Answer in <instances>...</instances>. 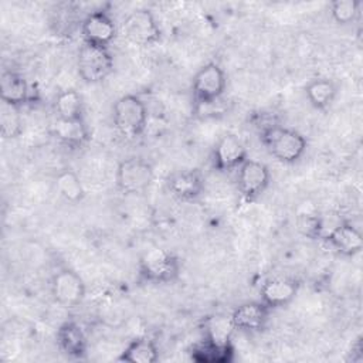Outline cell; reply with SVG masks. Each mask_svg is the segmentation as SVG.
Listing matches in <instances>:
<instances>
[{"label": "cell", "instance_id": "484cf974", "mask_svg": "<svg viewBox=\"0 0 363 363\" xmlns=\"http://www.w3.org/2000/svg\"><path fill=\"white\" fill-rule=\"evenodd\" d=\"M360 6L357 0H335L330 3V16L335 23L346 26L359 17Z\"/></svg>", "mask_w": 363, "mask_h": 363}, {"label": "cell", "instance_id": "44dd1931", "mask_svg": "<svg viewBox=\"0 0 363 363\" xmlns=\"http://www.w3.org/2000/svg\"><path fill=\"white\" fill-rule=\"evenodd\" d=\"M305 95L315 109L323 111L333 104L337 95V85L329 78H313L306 84Z\"/></svg>", "mask_w": 363, "mask_h": 363}, {"label": "cell", "instance_id": "d6986e66", "mask_svg": "<svg viewBox=\"0 0 363 363\" xmlns=\"http://www.w3.org/2000/svg\"><path fill=\"white\" fill-rule=\"evenodd\" d=\"M118 360L126 363H156L159 360V347L150 337L139 336L125 346Z\"/></svg>", "mask_w": 363, "mask_h": 363}, {"label": "cell", "instance_id": "7a4b0ae2", "mask_svg": "<svg viewBox=\"0 0 363 363\" xmlns=\"http://www.w3.org/2000/svg\"><path fill=\"white\" fill-rule=\"evenodd\" d=\"M182 264L170 250L152 247L146 250L138 262L139 278L149 284H169L179 278Z\"/></svg>", "mask_w": 363, "mask_h": 363}, {"label": "cell", "instance_id": "277c9868", "mask_svg": "<svg viewBox=\"0 0 363 363\" xmlns=\"http://www.w3.org/2000/svg\"><path fill=\"white\" fill-rule=\"evenodd\" d=\"M115 67L113 57L108 47H98L84 43L77 55V69L82 81L98 84L106 79Z\"/></svg>", "mask_w": 363, "mask_h": 363}, {"label": "cell", "instance_id": "7c38bea8", "mask_svg": "<svg viewBox=\"0 0 363 363\" xmlns=\"http://www.w3.org/2000/svg\"><path fill=\"white\" fill-rule=\"evenodd\" d=\"M271 309L261 301H250L240 303L230 315L231 323L240 332H258L262 330L269 319Z\"/></svg>", "mask_w": 363, "mask_h": 363}, {"label": "cell", "instance_id": "8992f818", "mask_svg": "<svg viewBox=\"0 0 363 363\" xmlns=\"http://www.w3.org/2000/svg\"><path fill=\"white\" fill-rule=\"evenodd\" d=\"M155 177L153 167L149 162L140 157H129L119 162L116 167V187L123 194L145 193Z\"/></svg>", "mask_w": 363, "mask_h": 363}, {"label": "cell", "instance_id": "9a60e30c", "mask_svg": "<svg viewBox=\"0 0 363 363\" xmlns=\"http://www.w3.org/2000/svg\"><path fill=\"white\" fill-rule=\"evenodd\" d=\"M335 251L342 255L353 257L359 254L363 248V237L359 228L352 223L340 221L337 223L323 238Z\"/></svg>", "mask_w": 363, "mask_h": 363}, {"label": "cell", "instance_id": "d4e9b609", "mask_svg": "<svg viewBox=\"0 0 363 363\" xmlns=\"http://www.w3.org/2000/svg\"><path fill=\"white\" fill-rule=\"evenodd\" d=\"M0 132L4 139H14L21 135L23 121L20 115V108L1 102Z\"/></svg>", "mask_w": 363, "mask_h": 363}, {"label": "cell", "instance_id": "e0dca14e", "mask_svg": "<svg viewBox=\"0 0 363 363\" xmlns=\"http://www.w3.org/2000/svg\"><path fill=\"white\" fill-rule=\"evenodd\" d=\"M1 102L21 108L30 99V86L26 78L13 71H3L0 79Z\"/></svg>", "mask_w": 363, "mask_h": 363}, {"label": "cell", "instance_id": "3957f363", "mask_svg": "<svg viewBox=\"0 0 363 363\" xmlns=\"http://www.w3.org/2000/svg\"><path fill=\"white\" fill-rule=\"evenodd\" d=\"M112 119L116 130L122 136L128 139L138 138L145 132L147 125L146 104L138 95H122L112 106Z\"/></svg>", "mask_w": 363, "mask_h": 363}, {"label": "cell", "instance_id": "8fae6325", "mask_svg": "<svg viewBox=\"0 0 363 363\" xmlns=\"http://www.w3.org/2000/svg\"><path fill=\"white\" fill-rule=\"evenodd\" d=\"M247 159L244 143L233 133L223 135L213 150V167L221 173L237 170Z\"/></svg>", "mask_w": 363, "mask_h": 363}, {"label": "cell", "instance_id": "52a82bcc", "mask_svg": "<svg viewBox=\"0 0 363 363\" xmlns=\"http://www.w3.org/2000/svg\"><path fill=\"white\" fill-rule=\"evenodd\" d=\"M123 31L130 43L140 47L153 45L162 37L160 27L152 11L147 9L130 11L123 20Z\"/></svg>", "mask_w": 363, "mask_h": 363}, {"label": "cell", "instance_id": "7402d4cb", "mask_svg": "<svg viewBox=\"0 0 363 363\" xmlns=\"http://www.w3.org/2000/svg\"><path fill=\"white\" fill-rule=\"evenodd\" d=\"M54 109L60 119H84V104L75 89H62L57 94Z\"/></svg>", "mask_w": 363, "mask_h": 363}, {"label": "cell", "instance_id": "6da1fadb", "mask_svg": "<svg viewBox=\"0 0 363 363\" xmlns=\"http://www.w3.org/2000/svg\"><path fill=\"white\" fill-rule=\"evenodd\" d=\"M259 139L271 156L286 164L298 162L308 147V140L302 133L281 125L259 130Z\"/></svg>", "mask_w": 363, "mask_h": 363}, {"label": "cell", "instance_id": "30bf717a", "mask_svg": "<svg viewBox=\"0 0 363 363\" xmlns=\"http://www.w3.org/2000/svg\"><path fill=\"white\" fill-rule=\"evenodd\" d=\"M81 34L86 44L109 47L116 37V24L108 11L94 10L82 20Z\"/></svg>", "mask_w": 363, "mask_h": 363}, {"label": "cell", "instance_id": "2e32d148", "mask_svg": "<svg viewBox=\"0 0 363 363\" xmlns=\"http://www.w3.org/2000/svg\"><path fill=\"white\" fill-rule=\"evenodd\" d=\"M57 343L68 357L84 359L86 356L88 340L77 322L67 320L57 329Z\"/></svg>", "mask_w": 363, "mask_h": 363}, {"label": "cell", "instance_id": "ac0fdd59", "mask_svg": "<svg viewBox=\"0 0 363 363\" xmlns=\"http://www.w3.org/2000/svg\"><path fill=\"white\" fill-rule=\"evenodd\" d=\"M52 135L69 147H81L89 140V130L84 119H60L52 123Z\"/></svg>", "mask_w": 363, "mask_h": 363}, {"label": "cell", "instance_id": "5b68a950", "mask_svg": "<svg viewBox=\"0 0 363 363\" xmlns=\"http://www.w3.org/2000/svg\"><path fill=\"white\" fill-rule=\"evenodd\" d=\"M227 86V77L220 64L211 61L204 64L193 77L191 94L194 106L211 104L223 98Z\"/></svg>", "mask_w": 363, "mask_h": 363}, {"label": "cell", "instance_id": "ba28073f", "mask_svg": "<svg viewBox=\"0 0 363 363\" xmlns=\"http://www.w3.org/2000/svg\"><path fill=\"white\" fill-rule=\"evenodd\" d=\"M269 182L271 172L268 166L259 160L247 159L237 169V187L247 201L257 200L267 190Z\"/></svg>", "mask_w": 363, "mask_h": 363}, {"label": "cell", "instance_id": "9c48e42d", "mask_svg": "<svg viewBox=\"0 0 363 363\" xmlns=\"http://www.w3.org/2000/svg\"><path fill=\"white\" fill-rule=\"evenodd\" d=\"M51 294L57 303L65 308L78 306L86 294L84 279L72 269H60L51 281Z\"/></svg>", "mask_w": 363, "mask_h": 363}, {"label": "cell", "instance_id": "4fadbf2b", "mask_svg": "<svg viewBox=\"0 0 363 363\" xmlns=\"http://www.w3.org/2000/svg\"><path fill=\"white\" fill-rule=\"evenodd\" d=\"M299 289V284L286 277H275L267 279L261 289H259V296L261 302L268 306L269 309H278L289 305Z\"/></svg>", "mask_w": 363, "mask_h": 363}, {"label": "cell", "instance_id": "603a6c76", "mask_svg": "<svg viewBox=\"0 0 363 363\" xmlns=\"http://www.w3.org/2000/svg\"><path fill=\"white\" fill-rule=\"evenodd\" d=\"M55 187L58 194L68 203H79L82 201L84 196H85V189L84 184L79 179V176L71 170H62L57 174L55 177Z\"/></svg>", "mask_w": 363, "mask_h": 363}, {"label": "cell", "instance_id": "cb8c5ba5", "mask_svg": "<svg viewBox=\"0 0 363 363\" xmlns=\"http://www.w3.org/2000/svg\"><path fill=\"white\" fill-rule=\"evenodd\" d=\"M234 330L230 316L216 315L204 322V337L217 345H230L231 333Z\"/></svg>", "mask_w": 363, "mask_h": 363}, {"label": "cell", "instance_id": "5bb4252c", "mask_svg": "<svg viewBox=\"0 0 363 363\" xmlns=\"http://www.w3.org/2000/svg\"><path fill=\"white\" fill-rule=\"evenodd\" d=\"M167 187L179 200L191 201L200 197L204 191V176L199 169L179 170L167 179Z\"/></svg>", "mask_w": 363, "mask_h": 363}, {"label": "cell", "instance_id": "ffe728a7", "mask_svg": "<svg viewBox=\"0 0 363 363\" xmlns=\"http://www.w3.org/2000/svg\"><path fill=\"white\" fill-rule=\"evenodd\" d=\"M190 359L197 363H230L234 359V349L230 345H217L203 337L190 349Z\"/></svg>", "mask_w": 363, "mask_h": 363}]
</instances>
